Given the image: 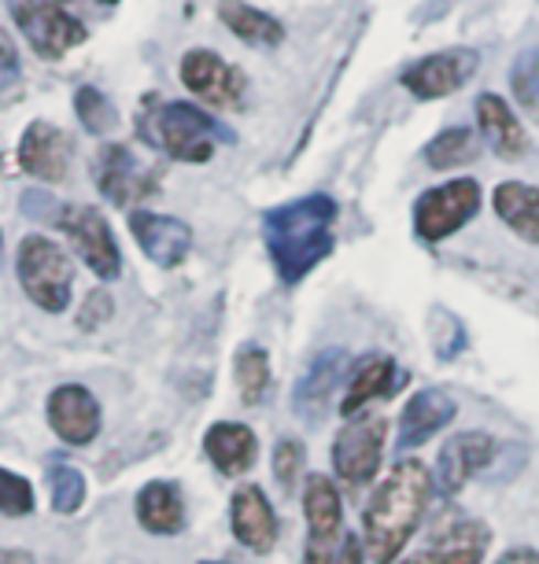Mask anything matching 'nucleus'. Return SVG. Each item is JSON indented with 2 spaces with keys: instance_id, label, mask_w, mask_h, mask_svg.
<instances>
[{
  "instance_id": "2eb2a0df",
  "label": "nucleus",
  "mask_w": 539,
  "mask_h": 564,
  "mask_svg": "<svg viewBox=\"0 0 539 564\" xmlns=\"http://www.w3.org/2000/svg\"><path fill=\"white\" fill-rule=\"evenodd\" d=\"M130 229H133L137 243H141V251L155 265H163V270L185 262L188 248H193V229H188L185 221L166 218V215H152V210H133Z\"/></svg>"
},
{
  "instance_id": "6e6552de",
  "label": "nucleus",
  "mask_w": 539,
  "mask_h": 564,
  "mask_svg": "<svg viewBox=\"0 0 539 564\" xmlns=\"http://www.w3.org/2000/svg\"><path fill=\"white\" fill-rule=\"evenodd\" d=\"M388 421L385 417H358L347 429H341L333 443V468L344 484L366 487L377 476L380 454H385Z\"/></svg>"
},
{
  "instance_id": "4be33fe9",
  "label": "nucleus",
  "mask_w": 539,
  "mask_h": 564,
  "mask_svg": "<svg viewBox=\"0 0 539 564\" xmlns=\"http://www.w3.org/2000/svg\"><path fill=\"white\" fill-rule=\"evenodd\" d=\"M495 215L510 226L517 237L539 243V188L521 185V181H503L492 196Z\"/></svg>"
},
{
  "instance_id": "58836bf2",
  "label": "nucleus",
  "mask_w": 539,
  "mask_h": 564,
  "mask_svg": "<svg viewBox=\"0 0 539 564\" xmlns=\"http://www.w3.org/2000/svg\"><path fill=\"white\" fill-rule=\"evenodd\" d=\"M100 4H115V0H100Z\"/></svg>"
},
{
  "instance_id": "ddd939ff",
  "label": "nucleus",
  "mask_w": 539,
  "mask_h": 564,
  "mask_svg": "<svg viewBox=\"0 0 539 564\" xmlns=\"http://www.w3.org/2000/svg\"><path fill=\"white\" fill-rule=\"evenodd\" d=\"M71 159H74V144L71 137L52 122H30L23 130V141H19V163L30 177L37 181H63L71 174Z\"/></svg>"
},
{
  "instance_id": "f03ea898",
  "label": "nucleus",
  "mask_w": 539,
  "mask_h": 564,
  "mask_svg": "<svg viewBox=\"0 0 539 564\" xmlns=\"http://www.w3.org/2000/svg\"><path fill=\"white\" fill-rule=\"evenodd\" d=\"M333 221L336 204L325 193L267 210L262 240H267L270 262L284 284H300L333 251Z\"/></svg>"
},
{
  "instance_id": "72a5a7b5",
  "label": "nucleus",
  "mask_w": 539,
  "mask_h": 564,
  "mask_svg": "<svg viewBox=\"0 0 539 564\" xmlns=\"http://www.w3.org/2000/svg\"><path fill=\"white\" fill-rule=\"evenodd\" d=\"M111 317V300L108 292H93L86 300V314H82V328H97Z\"/></svg>"
},
{
  "instance_id": "9d476101",
  "label": "nucleus",
  "mask_w": 539,
  "mask_h": 564,
  "mask_svg": "<svg viewBox=\"0 0 539 564\" xmlns=\"http://www.w3.org/2000/svg\"><path fill=\"white\" fill-rule=\"evenodd\" d=\"M481 67V56L473 48H448V52H432V56L418 59L414 67H407L403 85L414 93L418 100H436L451 97L466 85Z\"/></svg>"
},
{
  "instance_id": "4c0bfd02",
  "label": "nucleus",
  "mask_w": 539,
  "mask_h": 564,
  "mask_svg": "<svg viewBox=\"0 0 539 564\" xmlns=\"http://www.w3.org/2000/svg\"><path fill=\"white\" fill-rule=\"evenodd\" d=\"M200 564H226V561H200Z\"/></svg>"
},
{
  "instance_id": "aec40b11",
  "label": "nucleus",
  "mask_w": 539,
  "mask_h": 564,
  "mask_svg": "<svg viewBox=\"0 0 539 564\" xmlns=\"http://www.w3.org/2000/svg\"><path fill=\"white\" fill-rule=\"evenodd\" d=\"M484 550H488V528L477 520H459V524H451L443 542L432 539L429 550L414 553L403 564H481Z\"/></svg>"
},
{
  "instance_id": "f8f14e48",
  "label": "nucleus",
  "mask_w": 539,
  "mask_h": 564,
  "mask_svg": "<svg viewBox=\"0 0 539 564\" xmlns=\"http://www.w3.org/2000/svg\"><path fill=\"white\" fill-rule=\"evenodd\" d=\"M97 188L111 204L119 207H130L137 199L152 196L155 188V174H148L126 144H108L104 152L97 155Z\"/></svg>"
},
{
  "instance_id": "412c9836",
  "label": "nucleus",
  "mask_w": 539,
  "mask_h": 564,
  "mask_svg": "<svg viewBox=\"0 0 539 564\" xmlns=\"http://www.w3.org/2000/svg\"><path fill=\"white\" fill-rule=\"evenodd\" d=\"M137 520L152 535H177L185 528V498L174 484L152 480L137 491Z\"/></svg>"
},
{
  "instance_id": "5701e85b",
  "label": "nucleus",
  "mask_w": 539,
  "mask_h": 564,
  "mask_svg": "<svg viewBox=\"0 0 539 564\" xmlns=\"http://www.w3.org/2000/svg\"><path fill=\"white\" fill-rule=\"evenodd\" d=\"M477 122H481V133L488 137V144L499 155H521L528 148L525 126L517 122L510 104H503L495 93H484V97L477 100Z\"/></svg>"
},
{
  "instance_id": "e433bc0d",
  "label": "nucleus",
  "mask_w": 539,
  "mask_h": 564,
  "mask_svg": "<svg viewBox=\"0 0 539 564\" xmlns=\"http://www.w3.org/2000/svg\"><path fill=\"white\" fill-rule=\"evenodd\" d=\"M0 564H34V557H30V553H23V550H4Z\"/></svg>"
},
{
  "instance_id": "393cba45",
  "label": "nucleus",
  "mask_w": 539,
  "mask_h": 564,
  "mask_svg": "<svg viewBox=\"0 0 539 564\" xmlns=\"http://www.w3.org/2000/svg\"><path fill=\"white\" fill-rule=\"evenodd\" d=\"M399 372H396V361L392 358H366L363 366L355 369V380L352 388H347V399H344V417H352V413H358L363 406H369L374 399H385L392 395Z\"/></svg>"
},
{
  "instance_id": "a211bd4d",
  "label": "nucleus",
  "mask_w": 539,
  "mask_h": 564,
  "mask_svg": "<svg viewBox=\"0 0 539 564\" xmlns=\"http://www.w3.org/2000/svg\"><path fill=\"white\" fill-rule=\"evenodd\" d=\"M303 513H306V546H333L336 535H341V491L330 476L314 473L306 476L303 487Z\"/></svg>"
},
{
  "instance_id": "bb28decb",
  "label": "nucleus",
  "mask_w": 539,
  "mask_h": 564,
  "mask_svg": "<svg viewBox=\"0 0 539 564\" xmlns=\"http://www.w3.org/2000/svg\"><path fill=\"white\" fill-rule=\"evenodd\" d=\"M481 152V141L473 130H462V126H454V130H443L436 141L425 144V163L432 170H451V166H466L473 163Z\"/></svg>"
},
{
  "instance_id": "dca6fc26",
  "label": "nucleus",
  "mask_w": 539,
  "mask_h": 564,
  "mask_svg": "<svg viewBox=\"0 0 539 564\" xmlns=\"http://www.w3.org/2000/svg\"><path fill=\"white\" fill-rule=\"evenodd\" d=\"M495 457V440L488 432H462L448 440L440 454V491L459 495L481 468H488Z\"/></svg>"
},
{
  "instance_id": "6ab92c4d",
  "label": "nucleus",
  "mask_w": 539,
  "mask_h": 564,
  "mask_svg": "<svg viewBox=\"0 0 539 564\" xmlns=\"http://www.w3.org/2000/svg\"><path fill=\"white\" fill-rule=\"evenodd\" d=\"M204 451L222 476H245L259 457V440L248 424L218 421L204 435Z\"/></svg>"
},
{
  "instance_id": "cd10ccee",
  "label": "nucleus",
  "mask_w": 539,
  "mask_h": 564,
  "mask_svg": "<svg viewBox=\"0 0 539 564\" xmlns=\"http://www.w3.org/2000/svg\"><path fill=\"white\" fill-rule=\"evenodd\" d=\"M341 361L344 355L341 350H330V355H322L319 361H314L311 369H306V377L300 380V391H295V406H303V410H319V402L330 395L333 384H336V377H341Z\"/></svg>"
},
{
  "instance_id": "7c9ffc66",
  "label": "nucleus",
  "mask_w": 539,
  "mask_h": 564,
  "mask_svg": "<svg viewBox=\"0 0 539 564\" xmlns=\"http://www.w3.org/2000/svg\"><path fill=\"white\" fill-rule=\"evenodd\" d=\"M0 509H4V517H26L30 509H34V487H30V480H23L19 473H12V468H4L0 473Z\"/></svg>"
},
{
  "instance_id": "0eeeda50",
  "label": "nucleus",
  "mask_w": 539,
  "mask_h": 564,
  "mask_svg": "<svg viewBox=\"0 0 539 564\" xmlns=\"http://www.w3.org/2000/svg\"><path fill=\"white\" fill-rule=\"evenodd\" d=\"M477 210H481L477 181L459 177V181H448V185H440V188H429V193L418 199L414 229H418L421 240L436 243V240H448L451 232H459L473 215H477Z\"/></svg>"
},
{
  "instance_id": "1a4fd4ad",
  "label": "nucleus",
  "mask_w": 539,
  "mask_h": 564,
  "mask_svg": "<svg viewBox=\"0 0 539 564\" xmlns=\"http://www.w3.org/2000/svg\"><path fill=\"white\" fill-rule=\"evenodd\" d=\"M182 82L196 100L211 104V108H240V100H245V74L207 48L185 52Z\"/></svg>"
},
{
  "instance_id": "9b49d317",
  "label": "nucleus",
  "mask_w": 539,
  "mask_h": 564,
  "mask_svg": "<svg viewBox=\"0 0 539 564\" xmlns=\"http://www.w3.org/2000/svg\"><path fill=\"white\" fill-rule=\"evenodd\" d=\"M48 424L63 443L89 446L100 435L97 395L82 384H63L48 395Z\"/></svg>"
},
{
  "instance_id": "7ed1b4c3",
  "label": "nucleus",
  "mask_w": 539,
  "mask_h": 564,
  "mask_svg": "<svg viewBox=\"0 0 539 564\" xmlns=\"http://www.w3.org/2000/svg\"><path fill=\"white\" fill-rule=\"evenodd\" d=\"M141 137L152 148H160L177 163H207L215 155V141L226 130L211 119L207 111H200L196 104L182 100H163V97H144L141 115H137Z\"/></svg>"
},
{
  "instance_id": "f704fd0d",
  "label": "nucleus",
  "mask_w": 539,
  "mask_h": 564,
  "mask_svg": "<svg viewBox=\"0 0 539 564\" xmlns=\"http://www.w3.org/2000/svg\"><path fill=\"white\" fill-rule=\"evenodd\" d=\"M363 550H366V542H358L355 535H344V546H341L336 564H363Z\"/></svg>"
},
{
  "instance_id": "473e14b6",
  "label": "nucleus",
  "mask_w": 539,
  "mask_h": 564,
  "mask_svg": "<svg viewBox=\"0 0 539 564\" xmlns=\"http://www.w3.org/2000/svg\"><path fill=\"white\" fill-rule=\"evenodd\" d=\"M303 462H306V446L300 440H281L278 451H273V476H278L284 487H292Z\"/></svg>"
},
{
  "instance_id": "b1692460",
  "label": "nucleus",
  "mask_w": 539,
  "mask_h": 564,
  "mask_svg": "<svg viewBox=\"0 0 539 564\" xmlns=\"http://www.w3.org/2000/svg\"><path fill=\"white\" fill-rule=\"evenodd\" d=\"M218 15H222V23L245 41V45L273 48L284 41V26L278 19L259 12V8H251L248 0H218Z\"/></svg>"
},
{
  "instance_id": "c9c22d12",
  "label": "nucleus",
  "mask_w": 539,
  "mask_h": 564,
  "mask_svg": "<svg viewBox=\"0 0 539 564\" xmlns=\"http://www.w3.org/2000/svg\"><path fill=\"white\" fill-rule=\"evenodd\" d=\"M495 564H539V553L532 546H517L510 553H503V557L495 561Z\"/></svg>"
},
{
  "instance_id": "39448f33",
  "label": "nucleus",
  "mask_w": 539,
  "mask_h": 564,
  "mask_svg": "<svg viewBox=\"0 0 539 564\" xmlns=\"http://www.w3.org/2000/svg\"><path fill=\"white\" fill-rule=\"evenodd\" d=\"M8 12L41 59H60L86 41V26L63 12L60 0H8Z\"/></svg>"
},
{
  "instance_id": "2f4dec72",
  "label": "nucleus",
  "mask_w": 539,
  "mask_h": 564,
  "mask_svg": "<svg viewBox=\"0 0 539 564\" xmlns=\"http://www.w3.org/2000/svg\"><path fill=\"white\" fill-rule=\"evenodd\" d=\"M74 108H78L82 126H89V133H108L111 126H115L111 104L104 100L97 89H78V97H74Z\"/></svg>"
},
{
  "instance_id": "20e7f679",
  "label": "nucleus",
  "mask_w": 539,
  "mask_h": 564,
  "mask_svg": "<svg viewBox=\"0 0 539 564\" xmlns=\"http://www.w3.org/2000/svg\"><path fill=\"white\" fill-rule=\"evenodd\" d=\"M15 270H19V281H23V292L41 311L45 314L67 311L71 289H74V265L60 243H52L48 237H26L19 243Z\"/></svg>"
},
{
  "instance_id": "c85d7f7f",
  "label": "nucleus",
  "mask_w": 539,
  "mask_h": 564,
  "mask_svg": "<svg viewBox=\"0 0 539 564\" xmlns=\"http://www.w3.org/2000/svg\"><path fill=\"white\" fill-rule=\"evenodd\" d=\"M48 487H52V509L60 517H74L86 506V476L74 465H48Z\"/></svg>"
},
{
  "instance_id": "f3484780",
  "label": "nucleus",
  "mask_w": 539,
  "mask_h": 564,
  "mask_svg": "<svg viewBox=\"0 0 539 564\" xmlns=\"http://www.w3.org/2000/svg\"><path fill=\"white\" fill-rule=\"evenodd\" d=\"M454 413H459V406H454V399L448 391H436V388L418 391L403 406V417H399V451L429 443L432 435L454 421Z\"/></svg>"
},
{
  "instance_id": "a878e982",
  "label": "nucleus",
  "mask_w": 539,
  "mask_h": 564,
  "mask_svg": "<svg viewBox=\"0 0 539 564\" xmlns=\"http://www.w3.org/2000/svg\"><path fill=\"white\" fill-rule=\"evenodd\" d=\"M234 377H237L240 399H245L248 406H259L270 388V355L256 344H245L234 358Z\"/></svg>"
},
{
  "instance_id": "c756f323",
  "label": "nucleus",
  "mask_w": 539,
  "mask_h": 564,
  "mask_svg": "<svg viewBox=\"0 0 539 564\" xmlns=\"http://www.w3.org/2000/svg\"><path fill=\"white\" fill-rule=\"evenodd\" d=\"M514 97L528 111H539V48H525L514 63Z\"/></svg>"
},
{
  "instance_id": "4468645a",
  "label": "nucleus",
  "mask_w": 539,
  "mask_h": 564,
  "mask_svg": "<svg viewBox=\"0 0 539 564\" xmlns=\"http://www.w3.org/2000/svg\"><path fill=\"white\" fill-rule=\"evenodd\" d=\"M229 524L240 546H248L251 553H270L278 546V517H273L270 498L262 495V487L245 484L234 491L229 502Z\"/></svg>"
},
{
  "instance_id": "f257e3e1",
  "label": "nucleus",
  "mask_w": 539,
  "mask_h": 564,
  "mask_svg": "<svg viewBox=\"0 0 539 564\" xmlns=\"http://www.w3.org/2000/svg\"><path fill=\"white\" fill-rule=\"evenodd\" d=\"M432 480L418 457H403L377 487L363 517V542L374 564H392L429 509Z\"/></svg>"
},
{
  "instance_id": "423d86ee",
  "label": "nucleus",
  "mask_w": 539,
  "mask_h": 564,
  "mask_svg": "<svg viewBox=\"0 0 539 564\" xmlns=\"http://www.w3.org/2000/svg\"><path fill=\"white\" fill-rule=\"evenodd\" d=\"M56 226L67 232L74 251L82 254V262H86L100 281H115V276L122 273L119 243H115L108 218H104L97 207H89V204L63 207V210H56Z\"/></svg>"
}]
</instances>
